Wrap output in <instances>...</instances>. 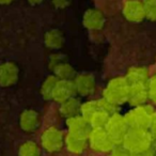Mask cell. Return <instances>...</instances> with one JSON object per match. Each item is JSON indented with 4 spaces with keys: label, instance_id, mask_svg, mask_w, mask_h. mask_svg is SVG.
Masks as SVG:
<instances>
[{
    "label": "cell",
    "instance_id": "52a82bcc",
    "mask_svg": "<svg viewBox=\"0 0 156 156\" xmlns=\"http://www.w3.org/2000/svg\"><path fill=\"white\" fill-rule=\"evenodd\" d=\"M75 92L81 96H89L95 90V78L88 73L78 74L73 79Z\"/></svg>",
    "mask_w": 156,
    "mask_h": 156
},
{
    "label": "cell",
    "instance_id": "30bf717a",
    "mask_svg": "<svg viewBox=\"0 0 156 156\" xmlns=\"http://www.w3.org/2000/svg\"><path fill=\"white\" fill-rule=\"evenodd\" d=\"M149 100L147 83H129L127 102L133 107L140 106Z\"/></svg>",
    "mask_w": 156,
    "mask_h": 156
},
{
    "label": "cell",
    "instance_id": "7a4b0ae2",
    "mask_svg": "<svg viewBox=\"0 0 156 156\" xmlns=\"http://www.w3.org/2000/svg\"><path fill=\"white\" fill-rule=\"evenodd\" d=\"M128 90H129V83L124 77H115L109 80L106 88L103 90V98H107L117 106L127 102Z\"/></svg>",
    "mask_w": 156,
    "mask_h": 156
},
{
    "label": "cell",
    "instance_id": "277c9868",
    "mask_svg": "<svg viewBox=\"0 0 156 156\" xmlns=\"http://www.w3.org/2000/svg\"><path fill=\"white\" fill-rule=\"evenodd\" d=\"M128 126L124 115L115 112L109 117V120L107 124L105 125V129L108 133L109 137L111 138L115 145H119L123 143L124 137L127 133Z\"/></svg>",
    "mask_w": 156,
    "mask_h": 156
},
{
    "label": "cell",
    "instance_id": "2e32d148",
    "mask_svg": "<svg viewBox=\"0 0 156 156\" xmlns=\"http://www.w3.org/2000/svg\"><path fill=\"white\" fill-rule=\"evenodd\" d=\"M125 78L129 83H147L149 69L143 66H132L126 72Z\"/></svg>",
    "mask_w": 156,
    "mask_h": 156
},
{
    "label": "cell",
    "instance_id": "9c48e42d",
    "mask_svg": "<svg viewBox=\"0 0 156 156\" xmlns=\"http://www.w3.org/2000/svg\"><path fill=\"white\" fill-rule=\"evenodd\" d=\"M66 126L69 128V134L76 135V136L88 138L89 134L92 129V126L90 123L80 115H74V117L67 118Z\"/></svg>",
    "mask_w": 156,
    "mask_h": 156
},
{
    "label": "cell",
    "instance_id": "4fadbf2b",
    "mask_svg": "<svg viewBox=\"0 0 156 156\" xmlns=\"http://www.w3.org/2000/svg\"><path fill=\"white\" fill-rule=\"evenodd\" d=\"M41 124V118L37 111L33 109H26L20 117V126L24 132H34Z\"/></svg>",
    "mask_w": 156,
    "mask_h": 156
},
{
    "label": "cell",
    "instance_id": "f1b7e54d",
    "mask_svg": "<svg viewBox=\"0 0 156 156\" xmlns=\"http://www.w3.org/2000/svg\"><path fill=\"white\" fill-rule=\"evenodd\" d=\"M130 156H156V152L152 147L142 151H135L130 152Z\"/></svg>",
    "mask_w": 156,
    "mask_h": 156
},
{
    "label": "cell",
    "instance_id": "484cf974",
    "mask_svg": "<svg viewBox=\"0 0 156 156\" xmlns=\"http://www.w3.org/2000/svg\"><path fill=\"white\" fill-rule=\"evenodd\" d=\"M147 91H149V100L156 104V76H153L147 81Z\"/></svg>",
    "mask_w": 156,
    "mask_h": 156
},
{
    "label": "cell",
    "instance_id": "cb8c5ba5",
    "mask_svg": "<svg viewBox=\"0 0 156 156\" xmlns=\"http://www.w3.org/2000/svg\"><path fill=\"white\" fill-rule=\"evenodd\" d=\"M144 12L145 17L150 20L156 22V0H144Z\"/></svg>",
    "mask_w": 156,
    "mask_h": 156
},
{
    "label": "cell",
    "instance_id": "6da1fadb",
    "mask_svg": "<svg viewBox=\"0 0 156 156\" xmlns=\"http://www.w3.org/2000/svg\"><path fill=\"white\" fill-rule=\"evenodd\" d=\"M153 137L147 128L129 127L126 133L122 144L130 152L142 151L152 147Z\"/></svg>",
    "mask_w": 156,
    "mask_h": 156
},
{
    "label": "cell",
    "instance_id": "f546056e",
    "mask_svg": "<svg viewBox=\"0 0 156 156\" xmlns=\"http://www.w3.org/2000/svg\"><path fill=\"white\" fill-rule=\"evenodd\" d=\"M72 0H52V5L57 9H64L71 5Z\"/></svg>",
    "mask_w": 156,
    "mask_h": 156
},
{
    "label": "cell",
    "instance_id": "7c38bea8",
    "mask_svg": "<svg viewBox=\"0 0 156 156\" xmlns=\"http://www.w3.org/2000/svg\"><path fill=\"white\" fill-rule=\"evenodd\" d=\"M76 94L75 88H74L73 80H64V79H59L56 87L52 92L51 100L57 103H62L65 100L74 96Z\"/></svg>",
    "mask_w": 156,
    "mask_h": 156
},
{
    "label": "cell",
    "instance_id": "5bb4252c",
    "mask_svg": "<svg viewBox=\"0 0 156 156\" xmlns=\"http://www.w3.org/2000/svg\"><path fill=\"white\" fill-rule=\"evenodd\" d=\"M83 26L90 30H100L105 24V17L102 12L95 9L88 10L83 15Z\"/></svg>",
    "mask_w": 156,
    "mask_h": 156
},
{
    "label": "cell",
    "instance_id": "4316f807",
    "mask_svg": "<svg viewBox=\"0 0 156 156\" xmlns=\"http://www.w3.org/2000/svg\"><path fill=\"white\" fill-rule=\"evenodd\" d=\"M108 156H130V151L127 150L123 144L115 145Z\"/></svg>",
    "mask_w": 156,
    "mask_h": 156
},
{
    "label": "cell",
    "instance_id": "9a60e30c",
    "mask_svg": "<svg viewBox=\"0 0 156 156\" xmlns=\"http://www.w3.org/2000/svg\"><path fill=\"white\" fill-rule=\"evenodd\" d=\"M64 144L66 145V149L69 152L73 154H81L85 152L88 145V138L76 136L73 134H67L64 139Z\"/></svg>",
    "mask_w": 156,
    "mask_h": 156
},
{
    "label": "cell",
    "instance_id": "ba28073f",
    "mask_svg": "<svg viewBox=\"0 0 156 156\" xmlns=\"http://www.w3.org/2000/svg\"><path fill=\"white\" fill-rule=\"evenodd\" d=\"M122 12L124 17L133 23H140L145 18L144 5L140 0H127Z\"/></svg>",
    "mask_w": 156,
    "mask_h": 156
},
{
    "label": "cell",
    "instance_id": "1f68e13d",
    "mask_svg": "<svg viewBox=\"0 0 156 156\" xmlns=\"http://www.w3.org/2000/svg\"><path fill=\"white\" fill-rule=\"evenodd\" d=\"M30 5H40V3H42L44 1V0H27Z\"/></svg>",
    "mask_w": 156,
    "mask_h": 156
},
{
    "label": "cell",
    "instance_id": "836d02e7",
    "mask_svg": "<svg viewBox=\"0 0 156 156\" xmlns=\"http://www.w3.org/2000/svg\"><path fill=\"white\" fill-rule=\"evenodd\" d=\"M152 149L156 152V138L153 139V142H152Z\"/></svg>",
    "mask_w": 156,
    "mask_h": 156
},
{
    "label": "cell",
    "instance_id": "8992f818",
    "mask_svg": "<svg viewBox=\"0 0 156 156\" xmlns=\"http://www.w3.org/2000/svg\"><path fill=\"white\" fill-rule=\"evenodd\" d=\"M65 136L63 132L55 126L46 128L41 136V143L44 150L49 153H56L62 149Z\"/></svg>",
    "mask_w": 156,
    "mask_h": 156
},
{
    "label": "cell",
    "instance_id": "d4e9b609",
    "mask_svg": "<svg viewBox=\"0 0 156 156\" xmlns=\"http://www.w3.org/2000/svg\"><path fill=\"white\" fill-rule=\"evenodd\" d=\"M98 108L102 109V110H104V111H106V112L109 113L110 115L117 112L118 107H119L105 98H100V100H98Z\"/></svg>",
    "mask_w": 156,
    "mask_h": 156
},
{
    "label": "cell",
    "instance_id": "603a6c76",
    "mask_svg": "<svg viewBox=\"0 0 156 156\" xmlns=\"http://www.w3.org/2000/svg\"><path fill=\"white\" fill-rule=\"evenodd\" d=\"M98 109V101H88V102L81 104L80 107V115H83L88 122L91 115Z\"/></svg>",
    "mask_w": 156,
    "mask_h": 156
},
{
    "label": "cell",
    "instance_id": "44dd1931",
    "mask_svg": "<svg viewBox=\"0 0 156 156\" xmlns=\"http://www.w3.org/2000/svg\"><path fill=\"white\" fill-rule=\"evenodd\" d=\"M18 156H41V149L34 141H26L20 147Z\"/></svg>",
    "mask_w": 156,
    "mask_h": 156
},
{
    "label": "cell",
    "instance_id": "ffe728a7",
    "mask_svg": "<svg viewBox=\"0 0 156 156\" xmlns=\"http://www.w3.org/2000/svg\"><path fill=\"white\" fill-rule=\"evenodd\" d=\"M58 80L59 79L56 75H50L43 81V83L41 86V89H40V92H41V95L44 100L46 101L51 100L52 92H54V89L56 87Z\"/></svg>",
    "mask_w": 156,
    "mask_h": 156
},
{
    "label": "cell",
    "instance_id": "d6986e66",
    "mask_svg": "<svg viewBox=\"0 0 156 156\" xmlns=\"http://www.w3.org/2000/svg\"><path fill=\"white\" fill-rule=\"evenodd\" d=\"M52 72H54V75L58 77V79H64V80H73L74 77L76 76V72L74 67L65 61L57 65L52 69Z\"/></svg>",
    "mask_w": 156,
    "mask_h": 156
},
{
    "label": "cell",
    "instance_id": "5b68a950",
    "mask_svg": "<svg viewBox=\"0 0 156 156\" xmlns=\"http://www.w3.org/2000/svg\"><path fill=\"white\" fill-rule=\"evenodd\" d=\"M91 149L101 153H110L115 147L105 127H93L88 137Z\"/></svg>",
    "mask_w": 156,
    "mask_h": 156
},
{
    "label": "cell",
    "instance_id": "8fae6325",
    "mask_svg": "<svg viewBox=\"0 0 156 156\" xmlns=\"http://www.w3.org/2000/svg\"><path fill=\"white\" fill-rule=\"evenodd\" d=\"M17 65L13 62H3L0 64V86L1 87H11L15 85L18 79Z\"/></svg>",
    "mask_w": 156,
    "mask_h": 156
},
{
    "label": "cell",
    "instance_id": "ac0fdd59",
    "mask_svg": "<svg viewBox=\"0 0 156 156\" xmlns=\"http://www.w3.org/2000/svg\"><path fill=\"white\" fill-rule=\"evenodd\" d=\"M45 46L49 49H59L64 44V37L62 32L58 29H51L47 31L44 37Z\"/></svg>",
    "mask_w": 156,
    "mask_h": 156
},
{
    "label": "cell",
    "instance_id": "4dcf8cb0",
    "mask_svg": "<svg viewBox=\"0 0 156 156\" xmlns=\"http://www.w3.org/2000/svg\"><path fill=\"white\" fill-rule=\"evenodd\" d=\"M147 129L150 130V133H151L153 139L156 138V111L154 112L153 117H152L151 122H150V125H149V128H147Z\"/></svg>",
    "mask_w": 156,
    "mask_h": 156
},
{
    "label": "cell",
    "instance_id": "83f0119b",
    "mask_svg": "<svg viewBox=\"0 0 156 156\" xmlns=\"http://www.w3.org/2000/svg\"><path fill=\"white\" fill-rule=\"evenodd\" d=\"M63 61H64V56H63V55H60V54L51 55L49 58V61H48V67H49L50 71H52L57 65L60 64Z\"/></svg>",
    "mask_w": 156,
    "mask_h": 156
},
{
    "label": "cell",
    "instance_id": "7402d4cb",
    "mask_svg": "<svg viewBox=\"0 0 156 156\" xmlns=\"http://www.w3.org/2000/svg\"><path fill=\"white\" fill-rule=\"evenodd\" d=\"M109 117H110L109 113H107L106 111L98 108L89 119V123H90V125L92 126V128L93 127H105V125H106L107 122H108V120H109Z\"/></svg>",
    "mask_w": 156,
    "mask_h": 156
},
{
    "label": "cell",
    "instance_id": "e0dca14e",
    "mask_svg": "<svg viewBox=\"0 0 156 156\" xmlns=\"http://www.w3.org/2000/svg\"><path fill=\"white\" fill-rule=\"evenodd\" d=\"M80 107H81V103L75 98L74 96L65 100L64 102L60 103V113L67 118L74 117V115H80Z\"/></svg>",
    "mask_w": 156,
    "mask_h": 156
},
{
    "label": "cell",
    "instance_id": "d6a6232c",
    "mask_svg": "<svg viewBox=\"0 0 156 156\" xmlns=\"http://www.w3.org/2000/svg\"><path fill=\"white\" fill-rule=\"evenodd\" d=\"M13 2V0H0V5H9Z\"/></svg>",
    "mask_w": 156,
    "mask_h": 156
},
{
    "label": "cell",
    "instance_id": "3957f363",
    "mask_svg": "<svg viewBox=\"0 0 156 156\" xmlns=\"http://www.w3.org/2000/svg\"><path fill=\"white\" fill-rule=\"evenodd\" d=\"M154 112L155 110L151 105L143 104L140 106L134 107L132 110L127 111L124 118L129 127L147 128V129Z\"/></svg>",
    "mask_w": 156,
    "mask_h": 156
}]
</instances>
